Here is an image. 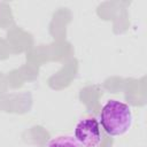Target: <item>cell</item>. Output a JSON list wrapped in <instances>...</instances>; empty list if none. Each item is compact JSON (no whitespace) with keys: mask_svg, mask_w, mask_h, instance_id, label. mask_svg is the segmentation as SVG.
I'll list each match as a JSON object with an SVG mask.
<instances>
[{"mask_svg":"<svg viewBox=\"0 0 147 147\" xmlns=\"http://www.w3.org/2000/svg\"><path fill=\"white\" fill-rule=\"evenodd\" d=\"M47 147H82L78 141L70 134H60L52 138Z\"/></svg>","mask_w":147,"mask_h":147,"instance_id":"cell-3","label":"cell"},{"mask_svg":"<svg viewBox=\"0 0 147 147\" xmlns=\"http://www.w3.org/2000/svg\"><path fill=\"white\" fill-rule=\"evenodd\" d=\"M74 138L82 147H96L102 140L99 121L93 116L79 119L75 126Z\"/></svg>","mask_w":147,"mask_h":147,"instance_id":"cell-2","label":"cell"},{"mask_svg":"<svg viewBox=\"0 0 147 147\" xmlns=\"http://www.w3.org/2000/svg\"><path fill=\"white\" fill-rule=\"evenodd\" d=\"M100 123L108 136L122 137L131 130L133 114L125 102L109 99L100 111Z\"/></svg>","mask_w":147,"mask_h":147,"instance_id":"cell-1","label":"cell"}]
</instances>
